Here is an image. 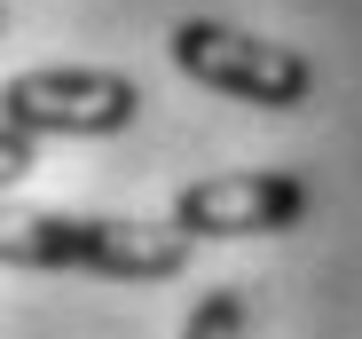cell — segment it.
<instances>
[{"mask_svg":"<svg viewBox=\"0 0 362 339\" xmlns=\"http://www.w3.org/2000/svg\"><path fill=\"white\" fill-rule=\"evenodd\" d=\"M189 229L173 221H118V213H8L0 253L8 268H95V276H134L165 285L189 268Z\"/></svg>","mask_w":362,"mask_h":339,"instance_id":"1","label":"cell"},{"mask_svg":"<svg viewBox=\"0 0 362 339\" xmlns=\"http://www.w3.org/2000/svg\"><path fill=\"white\" fill-rule=\"evenodd\" d=\"M173 71L197 79V87H221L236 103H260V110H299L315 95V64L284 40H252L236 24H213V16H189L173 24Z\"/></svg>","mask_w":362,"mask_h":339,"instance_id":"2","label":"cell"},{"mask_svg":"<svg viewBox=\"0 0 362 339\" xmlns=\"http://www.w3.org/2000/svg\"><path fill=\"white\" fill-rule=\"evenodd\" d=\"M134 110H142V87L103 64H47L8 79V127L24 134H118L134 127Z\"/></svg>","mask_w":362,"mask_h":339,"instance_id":"3","label":"cell"},{"mask_svg":"<svg viewBox=\"0 0 362 339\" xmlns=\"http://www.w3.org/2000/svg\"><path fill=\"white\" fill-rule=\"evenodd\" d=\"M299 221H308L299 174H213L173 197V229H189V237H276Z\"/></svg>","mask_w":362,"mask_h":339,"instance_id":"4","label":"cell"},{"mask_svg":"<svg viewBox=\"0 0 362 339\" xmlns=\"http://www.w3.org/2000/svg\"><path fill=\"white\" fill-rule=\"evenodd\" d=\"M252 331V308H245V285H221L189 308V323H181V339H245Z\"/></svg>","mask_w":362,"mask_h":339,"instance_id":"5","label":"cell"},{"mask_svg":"<svg viewBox=\"0 0 362 339\" xmlns=\"http://www.w3.org/2000/svg\"><path fill=\"white\" fill-rule=\"evenodd\" d=\"M32 142H40V134L0 127V174H8V182H24V174H32Z\"/></svg>","mask_w":362,"mask_h":339,"instance_id":"6","label":"cell"}]
</instances>
